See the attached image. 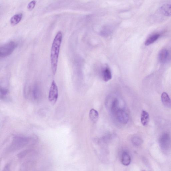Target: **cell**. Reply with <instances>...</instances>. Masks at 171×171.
Returning <instances> with one entry per match:
<instances>
[{"instance_id":"6da1fadb","label":"cell","mask_w":171,"mask_h":171,"mask_svg":"<svg viewBox=\"0 0 171 171\" xmlns=\"http://www.w3.org/2000/svg\"><path fill=\"white\" fill-rule=\"evenodd\" d=\"M62 34L59 31L56 35L52 42L51 50V61L52 73L56 74L57 68L59 52L62 40Z\"/></svg>"},{"instance_id":"7a4b0ae2","label":"cell","mask_w":171,"mask_h":171,"mask_svg":"<svg viewBox=\"0 0 171 171\" xmlns=\"http://www.w3.org/2000/svg\"><path fill=\"white\" fill-rule=\"evenodd\" d=\"M17 46V44L14 41H10L4 44L0 47V57L4 58L10 55Z\"/></svg>"},{"instance_id":"3957f363","label":"cell","mask_w":171,"mask_h":171,"mask_svg":"<svg viewBox=\"0 0 171 171\" xmlns=\"http://www.w3.org/2000/svg\"><path fill=\"white\" fill-rule=\"evenodd\" d=\"M159 143L161 150L164 152H169L171 149V137L167 133L161 136L159 139Z\"/></svg>"},{"instance_id":"277c9868","label":"cell","mask_w":171,"mask_h":171,"mask_svg":"<svg viewBox=\"0 0 171 171\" xmlns=\"http://www.w3.org/2000/svg\"><path fill=\"white\" fill-rule=\"evenodd\" d=\"M117 120L123 124H126L129 119L128 113L125 110L119 107L112 112Z\"/></svg>"},{"instance_id":"5b68a950","label":"cell","mask_w":171,"mask_h":171,"mask_svg":"<svg viewBox=\"0 0 171 171\" xmlns=\"http://www.w3.org/2000/svg\"><path fill=\"white\" fill-rule=\"evenodd\" d=\"M58 97V90L57 86L54 81L52 82L49 92V100L50 101L54 104L57 102Z\"/></svg>"},{"instance_id":"8992f818","label":"cell","mask_w":171,"mask_h":171,"mask_svg":"<svg viewBox=\"0 0 171 171\" xmlns=\"http://www.w3.org/2000/svg\"><path fill=\"white\" fill-rule=\"evenodd\" d=\"M160 11L162 14L166 16H171V4H165L160 8Z\"/></svg>"},{"instance_id":"52a82bcc","label":"cell","mask_w":171,"mask_h":171,"mask_svg":"<svg viewBox=\"0 0 171 171\" xmlns=\"http://www.w3.org/2000/svg\"><path fill=\"white\" fill-rule=\"evenodd\" d=\"M169 52L166 49H162L160 51L159 56V58L160 63H163L166 62L168 56Z\"/></svg>"},{"instance_id":"ba28073f","label":"cell","mask_w":171,"mask_h":171,"mask_svg":"<svg viewBox=\"0 0 171 171\" xmlns=\"http://www.w3.org/2000/svg\"><path fill=\"white\" fill-rule=\"evenodd\" d=\"M161 100L164 106L168 108H171V100L167 93L164 92L162 94Z\"/></svg>"},{"instance_id":"9c48e42d","label":"cell","mask_w":171,"mask_h":171,"mask_svg":"<svg viewBox=\"0 0 171 171\" xmlns=\"http://www.w3.org/2000/svg\"><path fill=\"white\" fill-rule=\"evenodd\" d=\"M32 96L34 100H38L41 97V93L39 86L35 85L32 90Z\"/></svg>"},{"instance_id":"30bf717a","label":"cell","mask_w":171,"mask_h":171,"mask_svg":"<svg viewBox=\"0 0 171 171\" xmlns=\"http://www.w3.org/2000/svg\"><path fill=\"white\" fill-rule=\"evenodd\" d=\"M131 161V157L128 153L125 152H123L121 157L122 163L125 166H128L130 164Z\"/></svg>"},{"instance_id":"8fae6325","label":"cell","mask_w":171,"mask_h":171,"mask_svg":"<svg viewBox=\"0 0 171 171\" xmlns=\"http://www.w3.org/2000/svg\"><path fill=\"white\" fill-rule=\"evenodd\" d=\"M23 17V15L21 13H18L14 15L10 19V23L13 26L17 25L21 20Z\"/></svg>"},{"instance_id":"7c38bea8","label":"cell","mask_w":171,"mask_h":171,"mask_svg":"<svg viewBox=\"0 0 171 171\" xmlns=\"http://www.w3.org/2000/svg\"><path fill=\"white\" fill-rule=\"evenodd\" d=\"M160 36L161 35L159 34H153L146 39L145 43V44L146 46L152 45L159 38Z\"/></svg>"},{"instance_id":"4fadbf2b","label":"cell","mask_w":171,"mask_h":171,"mask_svg":"<svg viewBox=\"0 0 171 171\" xmlns=\"http://www.w3.org/2000/svg\"><path fill=\"white\" fill-rule=\"evenodd\" d=\"M103 78L105 82H108L112 78L111 72L110 69L108 68L105 69L102 72Z\"/></svg>"},{"instance_id":"5bb4252c","label":"cell","mask_w":171,"mask_h":171,"mask_svg":"<svg viewBox=\"0 0 171 171\" xmlns=\"http://www.w3.org/2000/svg\"><path fill=\"white\" fill-rule=\"evenodd\" d=\"M89 117L92 122L95 123L97 121L99 115L97 111L94 109H92L90 111Z\"/></svg>"},{"instance_id":"9a60e30c","label":"cell","mask_w":171,"mask_h":171,"mask_svg":"<svg viewBox=\"0 0 171 171\" xmlns=\"http://www.w3.org/2000/svg\"><path fill=\"white\" fill-rule=\"evenodd\" d=\"M149 120L148 113L145 111H142L141 117V123L143 126L148 124Z\"/></svg>"},{"instance_id":"2e32d148","label":"cell","mask_w":171,"mask_h":171,"mask_svg":"<svg viewBox=\"0 0 171 171\" xmlns=\"http://www.w3.org/2000/svg\"><path fill=\"white\" fill-rule=\"evenodd\" d=\"M8 93V90L6 88H1V97L3 98H5Z\"/></svg>"},{"instance_id":"e0dca14e","label":"cell","mask_w":171,"mask_h":171,"mask_svg":"<svg viewBox=\"0 0 171 171\" xmlns=\"http://www.w3.org/2000/svg\"><path fill=\"white\" fill-rule=\"evenodd\" d=\"M36 3V1H33L28 4L27 8L29 11H32L34 9Z\"/></svg>"},{"instance_id":"ac0fdd59","label":"cell","mask_w":171,"mask_h":171,"mask_svg":"<svg viewBox=\"0 0 171 171\" xmlns=\"http://www.w3.org/2000/svg\"><path fill=\"white\" fill-rule=\"evenodd\" d=\"M133 142L136 145H139L142 143V140L139 138L136 137L133 138Z\"/></svg>"},{"instance_id":"d6986e66","label":"cell","mask_w":171,"mask_h":171,"mask_svg":"<svg viewBox=\"0 0 171 171\" xmlns=\"http://www.w3.org/2000/svg\"><path fill=\"white\" fill-rule=\"evenodd\" d=\"M141 171H146L145 170H142Z\"/></svg>"}]
</instances>
